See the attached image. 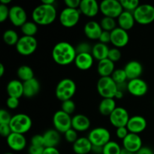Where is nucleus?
Instances as JSON below:
<instances>
[{
  "instance_id": "obj_1",
  "label": "nucleus",
  "mask_w": 154,
  "mask_h": 154,
  "mask_svg": "<svg viewBox=\"0 0 154 154\" xmlns=\"http://www.w3.org/2000/svg\"><path fill=\"white\" fill-rule=\"evenodd\" d=\"M76 56L75 48L67 42H59L53 48V60L61 66H66L75 62Z\"/></svg>"
},
{
  "instance_id": "obj_58",
  "label": "nucleus",
  "mask_w": 154,
  "mask_h": 154,
  "mask_svg": "<svg viewBox=\"0 0 154 154\" xmlns=\"http://www.w3.org/2000/svg\"><path fill=\"white\" fill-rule=\"evenodd\" d=\"M5 73V66L2 63H0V77H2Z\"/></svg>"
},
{
  "instance_id": "obj_59",
  "label": "nucleus",
  "mask_w": 154,
  "mask_h": 154,
  "mask_svg": "<svg viewBox=\"0 0 154 154\" xmlns=\"http://www.w3.org/2000/svg\"><path fill=\"white\" fill-rule=\"evenodd\" d=\"M120 154H133V153H132L131 152H129V150H127L126 149L123 148H123L121 149V151H120Z\"/></svg>"
},
{
  "instance_id": "obj_42",
  "label": "nucleus",
  "mask_w": 154,
  "mask_h": 154,
  "mask_svg": "<svg viewBox=\"0 0 154 154\" xmlns=\"http://www.w3.org/2000/svg\"><path fill=\"white\" fill-rule=\"evenodd\" d=\"M64 135L66 141L69 143H72V144H74L78 139V132L75 130L73 128H71L70 129H69L66 133H64Z\"/></svg>"
},
{
  "instance_id": "obj_5",
  "label": "nucleus",
  "mask_w": 154,
  "mask_h": 154,
  "mask_svg": "<svg viewBox=\"0 0 154 154\" xmlns=\"http://www.w3.org/2000/svg\"><path fill=\"white\" fill-rule=\"evenodd\" d=\"M96 87L98 93L102 96V99H114L117 92V86L111 77H101L98 81Z\"/></svg>"
},
{
  "instance_id": "obj_28",
  "label": "nucleus",
  "mask_w": 154,
  "mask_h": 154,
  "mask_svg": "<svg viewBox=\"0 0 154 154\" xmlns=\"http://www.w3.org/2000/svg\"><path fill=\"white\" fill-rule=\"evenodd\" d=\"M45 147H57L61 141L60 134L56 129H49L43 134Z\"/></svg>"
},
{
  "instance_id": "obj_6",
  "label": "nucleus",
  "mask_w": 154,
  "mask_h": 154,
  "mask_svg": "<svg viewBox=\"0 0 154 154\" xmlns=\"http://www.w3.org/2000/svg\"><path fill=\"white\" fill-rule=\"evenodd\" d=\"M135 22L147 25L154 21V6L150 4H141L133 12Z\"/></svg>"
},
{
  "instance_id": "obj_51",
  "label": "nucleus",
  "mask_w": 154,
  "mask_h": 154,
  "mask_svg": "<svg viewBox=\"0 0 154 154\" xmlns=\"http://www.w3.org/2000/svg\"><path fill=\"white\" fill-rule=\"evenodd\" d=\"M44 150H45V147L30 145L28 149V153L29 154H43Z\"/></svg>"
},
{
  "instance_id": "obj_9",
  "label": "nucleus",
  "mask_w": 154,
  "mask_h": 154,
  "mask_svg": "<svg viewBox=\"0 0 154 154\" xmlns=\"http://www.w3.org/2000/svg\"><path fill=\"white\" fill-rule=\"evenodd\" d=\"M38 41L34 36L23 35L20 38L16 45V49L23 56H29L36 51Z\"/></svg>"
},
{
  "instance_id": "obj_39",
  "label": "nucleus",
  "mask_w": 154,
  "mask_h": 154,
  "mask_svg": "<svg viewBox=\"0 0 154 154\" xmlns=\"http://www.w3.org/2000/svg\"><path fill=\"white\" fill-rule=\"evenodd\" d=\"M62 111H63L64 112H66V114L71 115L72 114H73L75 111V102H73V100L72 99H69V100L64 101V102H62Z\"/></svg>"
},
{
  "instance_id": "obj_41",
  "label": "nucleus",
  "mask_w": 154,
  "mask_h": 154,
  "mask_svg": "<svg viewBox=\"0 0 154 154\" xmlns=\"http://www.w3.org/2000/svg\"><path fill=\"white\" fill-rule=\"evenodd\" d=\"M121 51L119 48H110L109 52H108V59H109L110 60L113 62V63H115L116 62H118L119 60H120L121 58Z\"/></svg>"
},
{
  "instance_id": "obj_20",
  "label": "nucleus",
  "mask_w": 154,
  "mask_h": 154,
  "mask_svg": "<svg viewBox=\"0 0 154 154\" xmlns=\"http://www.w3.org/2000/svg\"><path fill=\"white\" fill-rule=\"evenodd\" d=\"M123 69L126 72V76H127L129 81V80L139 78L141 75H142L143 72L142 65L137 60H131V61L128 62L125 65Z\"/></svg>"
},
{
  "instance_id": "obj_18",
  "label": "nucleus",
  "mask_w": 154,
  "mask_h": 154,
  "mask_svg": "<svg viewBox=\"0 0 154 154\" xmlns=\"http://www.w3.org/2000/svg\"><path fill=\"white\" fill-rule=\"evenodd\" d=\"M6 140L8 147L14 151H21L26 146V139L23 134L12 132Z\"/></svg>"
},
{
  "instance_id": "obj_54",
  "label": "nucleus",
  "mask_w": 154,
  "mask_h": 154,
  "mask_svg": "<svg viewBox=\"0 0 154 154\" xmlns=\"http://www.w3.org/2000/svg\"><path fill=\"white\" fill-rule=\"evenodd\" d=\"M91 152L94 154H102V152H103V147L93 145Z\"/></svg>"
},
{
  "instance_id": "obj_31",
  "label": "nucleus",
  "mask_w": 154,
  "mask_h": 154,
  "mask_svg": "<svg viewBox=\"0 0 154 154\" xmlns=\"http://www.w3.org/2000/svg\"><path fill=\"white\" fill-rule=\"evenodd\" d=\"M109 50L110 48L107 45L98 42L93 46L91 54L94 59L101 61V60L108 58Z\"/></svg>"
},
{
  "instance_id": "obj_7",
  "label": "nucleus",
  "mask_w": 154,
  "mask_h": 154,
  "mask_svg": "<svg viewBox=\"0 0 154 154\" xmlns=\"http://www.w3.org/2000/svg\"><path fill=\"white\" fill-rule=\"evenodd\" d=\"M100 11L105 17L111 18H117L124 10H123L120 1L119 0H103L99 4Z\"/></svg>"
},
{
  "instance_id": "obj_30",
  "label": "nucleus",
  "mask_w": 154,
  "mask_h": 154,
  "mask_svg": "<svg viewBox=\"0 0 154 154\" xmlns=\"http://www.w3.org/2000/svg\"><path fill=\"white\" fill-rule=\"evenodd\" d=\"M117 108L114 99L111 98H103L99 105V111L103 116L109 117L111 113Z\"/></svg>"
},
{
  "instance_id": "obj_3",
  "label": "nucleus",
  "mask_w": 154,
  "mask_h": 154,
  "mask_svg": "<svg viewBox=\"0 0 154 154\" xmlns=\"http://www.w3.org/2000/svg\"><path fill=\"white\" fill-rule=\"evenodd\" d=\"M76 84L70 78L62 79L56 87V96L59 100L64 101L72 99L76 92Z\"/></svg>"
},
{
  "instance_id": "obj_29",
  "label": "nucleus",
  "mask_w": 154,
  "mask_h": 154,
  "mask_svg": "<svg viewBox=\"0 0 154 154\" xmlns=\"http://www.w3.org/2000/svg\"><path fill=\"white\" fill-rule=\"evenodd\" d=\"M97 71L101 77H111L115 71V65L109 59H105L99 61Z\"/></svg>"
},
{
  "instance_id": "obj_50",
  "label": "nucleus",
  "mask_w": 154,
  "mask_h": 154,
  "mask_svg": "<svg viewBox=\"0 0 154 154\" xmlns=\"http://www.w3.org/2000/svg\"><path fill=\"white\" fill-rule=\"evenodd\" d=\"M81 0H65V4L66 7L70 8L79 9L80 4H81Z\"/></svg>"
},
{
  "instance_id": "obj_53",
  "label": "nucleus",
  "mask_w": 154,
  "mask_h": 154,
  "mask_svg": "<svg viewBox=\"0 0 154 154\" xmlns=\"http://www.w3.org/2000/svg\"><path fill=\"white\" fill-rule=\"evenodd\" d=\"M135 154H154V151L149 147H142Z\"/></svg>"
},
{
  "instance_id": "obj_24",
  "label": "nucleus",
  "mask_w": 154,
  "mask_h": 154,
  "mask_svg": "<svg viewBox=\"0 0 154 154\" xmlns=\"http://www.w3.org/2000/svg\"><path fill=\"white\" fill-rule=\"evenodd\" d=\"M94 57L92 54H78L75 60V64L81 70H88L93 66Z\"/></svg>"
},
{
  "instance_id": "obj_48",
  "label": "nucleus",
  "mask_w": 154,
  "mask_h": 154,
  "mask_svg": "<svg viewBox=\"0 0 154 154\" xmlns=\"http://www.w3.org/2000/svg\"><path fill=\"white\" fill-rule=\"evenodd\" d=\"M129 133V130H128L127 127L126 126H123V127H120L117 128V131H116V135L117 137L120 139L123 140L126 136L128 135V134Z\"/></svg>"
},
{
  "instance_id": "obj_40",
  "label": "nucleus",
  "mask_w": 154,
  "mask_h": 154,
  "mask_svg": "<svg viewBox=\"0 0 154 154\" xmlns=\"http://www.w3.org/2000/svg\"><path fill=\"white\" fill-rule=\"evenodd\" d=\"M77 54H91L93 47L86 42H81L75 48Z\"/></svg>"
},
{
  "instance_id": "obj_38",
  "label": "nucleus",
  "mask_w": 154,
  "mask_h": 154,
  "mask_svg": "<svg viewBox=\"0 0 154 154\" xmlns=\"http://www.w3.org/2000/svg\"><path fill=\"white\" fill-rule=\"evenodd\" d=\"M123 10L133 13L135 9L140 5L138 0H120Z\"/></svg>"
},
{
  "instance_id": "obj_17",
  "label": "nucleus",
  "mask_w": 154,
  "mask_h": 154,
  "mask_svg": "<svg viewBox=\"0 0 154 154\" xmlns=\"http://www.w3.org/2000/svg\"><path fill=\"white\" fill-rule=\"evenodd\" d=\"M147 125V120L144 117L140 115H135L129 118L126 127L130 133L139 135L140 133L145 130Z\"/></svg>"
},
{
  "instance_id": "obj_27",
  "label": "nucleus",
  "mask_w": 154,
  "mask_h": 154,
  "mask_svg": "<svg viewBox=\"0 0 154 154\" xmlns=\"http://www.w3.org/2000/svg\"><path fill=\"white\" fill-rule=\"evenodd\" d=\"M41 85L35 78L23 82V96L26 98H32L40 91Z\"/></svg>"
},
{
  "instance_id": "obj_26",
  "label": "nucleus",
  "mask_w": 154,
  "mask_h": 154,
  "mask_svg": "<svg viewBox=\"0 0 154 154\" xmlns=\"http://www.w3.org/2000/svg\"><path fill=\"white\" fill-rule=\"evenodd\" d=\"M135 20L133 13L127 11H123V13L117 17V23L119 27L123 29L126 31L131 29L135 25Z\"/></svg>"
},
{
  "instance_id": "obj_19",
  "label": "nucleus",
  "mask_w": 154,
  "mask_h": 154,
  "mask_svg": "<svg viewBox=\"0 0 154 154\" xmlns=\"http://www.w3.org/2000/svg\"><path fill=\"white\" fill-rule=\"evenodd\" d=\"M79 11L85 16L93 17L98 14L100 6L96 0H81Z\"/></svg>"
},
{
  "instance_id": "obj_10",
  "label": "nucleus",
  "mask_w": 154,
  "mask_h": 154,
  "mask_svg": "<svg viewBox=\"0 0 154 154\" xmlns=\"http://www.w3.org/2000/svg\"><path fill=\"white\" fill-rule=\"evenodd\" d=\"M81 11L79 9L65 8L60 14V22L63 26L71 28L78 23L81 18Z\"/></svg>"
},
{
  "instance_id": "obj_4",
  "label": "nucleus",
  "mask_w": 154,
  "mask_h": 154,
  "mask_svg": "<svg viewBox=\"0 0 154 154\" xmlns=\"http://www.w3.org/2000/svg\"><path fill=\"white\" fill-rule=\"evenodd\" d=\"M11 129L12 132L24 135L31 129L32 121L31 117L26 114H17L12 116L10 122Z\"/></svg>"
},
{
  "instance_id": "obj_16",
  "label": "nucleus",
  "mask_w": 154,
  "mask_h": 154,
  "mask_svg": "<svg viewBox=\"0 0 154 154\" xmlns=\"http://www.w3.org/2000/svg\"><path fill=\"white\" fill-rule=\"evenodd\" d=\"M142 140L139 135L135 133L128 134L127 136L123 140V147L135 154L142 147Z\"/></svg>"
},
{
  "instance_id": "obj_13",
  "label": "nucleus",
  "mask_w": 154,
  "mask_h": 154,
  "mask_svg": "<svg viewBox=\"0 0 154 154\" xmlns=\"http://www.w3.org/2000/svg\"><path fill=\"white\" fill-rule=\"evenodd\" d=\"M148 85L147 82L141 78L129 80L127 82V91L134 96H143L147 93Z\"/></svg>"
},
{
  "instance_id": "obj_52",
  "label": "nucleus",
  "mask_w": 154,
  "mask_h": 154,
  "mask_svg": "<svg viewBox=\"0 0 154 154\" xmlns=\"http://www.w3.org/2000/svg\"><path fill=\"white\" fill-rule=\"evenodd\" d=\"M43 154H60L57 147H45Z\"/></svg>"
},
{
  "instance_id": "obj_33",
  "label": "nucleus",
  "mask_w": 154,
  "mask_h": 154,
  "mask_svg": "<svg viewBox=\"0 0 154 154\" xmlns=\"http://www.w3.org/2000/svg\"><path fill=\"white\" fill-rule=\"evenodd\" d=\"M19 39L17 32L13 29H7L3 33V40L8 45H16Z\"/></svg>"
},
{
  "instance_id": "obj_32",
  "label": "nucleus",
  "mask_w": 154,
  "mask_h": 154,
  "mask_svg": "<svg viewBox=\"0 0 154 154\" xmlns=\"http://www.w3.org/2000/svg\"><path fill=\"white\" fill-rule=\"evenodd\" d=\"M17 75L20 81H22L23 82H26L34 78V72L32 69L26 65L20 66L17 71Z\"/></svg>"
},
{
  "instance_id": "obj_43",
  "label": "nucleus",
  "mask_w": 154,
  "mask_h": 154,
  "mask_svg": "<svg viewBox=\"0 0 154 154\" xmlns=\"http://www.w3.org/2000/svg\"><path fill=\"white\" fill-rule=\"evenodd\" d=\"M11 115L5 109L0 110V124H10L11 120Z\"/></svg>"
},
{
  "instance_id": "obj_61",
  "label": "nucleus",
  "mask_w": 154,
  "mask_h": 154,
  "mask_svg": "<svg viewBox=\"0 0 154 154\" xmlns=\"http://www.w3.org/2000/svg\"><path fill=\"white\" fill-rule=\"evenodd\" d=\"M4 154H14V153H5Z\"/></svg>"
},
{
  "instance_id": "obj_22",
  "label": "nucleus",
  "mask_w": 154,
  "mask_h": 154,
  "mask_svg": "<svg viewBox=\"0 0 154 154\" xmlns=\"http://www.w3.org/2000/svg\"><path fill=\"white\" fill-rule=\"evenodd\" d=\"M93 144L87 137H81L72 144V149L76 154H89L92 151Z\"/></svg>"
},
{
  "instance_id": "obj_2",
  "label": "nucleus",
  "mask_w": 154,
  "mask_h": 154,
  "mask_svg": "<svg viewBox=\"0 0 154 154\" xmlns=\"http://www.w3.org/2000/svg\"><path fill=\"white\" fill-rule=\"evenodd\" d=\"M57 15V12L55 6L42 3L36 6L32 11V17L33 21L38 25L48 26L54 22Z\"/></svg>"
},
{
  "instance_id": "obj_15",
  "label": "nucleus",
  "mask_w": 154,
  "mask_h": 154,
  "mask_svg": "<svg viewBox=\"0 0 154 154\" xmlns=\"http://www.w3.org/2000/svg\"><path fill=\"white\" fill-rule=\"evenodd\" d=\"M129 36L127 31L117 27L111 32V43L115 48H123L129 43Z\"/></svg>"
},
{
  "instance_id": "obj_8",
  "label": "nucleus",
  "mask_w": 154,
  "mask_h": 154,
  "mask_svg": "<svg viewBox=\"0 0 154 154\" xmlns=\"http://www.w3.org/2000/svg\"><path fill=\"white\" fill-rule=\"evenodd\" d=\"M87 138L93 146L104 147L111 141V133L106 128L96 127L90 131Z\"/></svg>"
},
{
  "instance_id": "obj_36",
  "label": "nucleus",
  "mask_w": 154,
  "mask_h": 154,
  "mask_svg": "<svg viewBox=\"0 0 154 154\" xmlns=\"http://www.w3.org/2000/svg\"><path fill=\"white\" fill-rule=\"evenodd\" d=\"M100 25L104 31L111 32L117 28V22L114 18L109 17H104L100 21Z\"/></svg>"
},
{
  "instance_id": "obj_45",
  "label": "nucleus",
  "mask_w": 154,
  "mask_h": 154,
  "mask_svg": "<svg viewBox=\"0 0 154 154\" xmlns=\"http://www.w3.org/2000/svg\"><path fill=\"white\" fill-rule=\"evenodd\" d=\"M31 145L45 147V141H44L43 135H33L31 139Z\"/></svg>"
},
{
  "instance_id": "obj_44",
  "label": "nucleus",
  "mask_w": 154,
  "mask_h": 154,
  "mask_svg": "<svg viewBox=\"0 0 154 154\" xmlns=\"http://www.w3.org/2000/svg\"><path fill=\"white\" fill-rule=\"evenodd\" d=\"M10 8H8V5L0 3V22H4L8 18Z\"/></svg>"
},
{
  "instance_id": "obj_25",
  "label": "nucleus",
  "mask_w": 154,
  "mask_h": 154,
  "mask_svg": "<svg viewBox=\"0 0 154 154\" xmlns=\"http://www.w3.org/2000/svg\"><path fill=\"white\" fill-rule=\"evenodd\" d=\"M6 90L9 97L20 99L23 96V82H21L20 80H11L8 84Z\"/></svg>"
},
{
  "instance_id": "obj_21",
  "label": "nucleus",
  "mask_w": 154,
  "mask_h": 154,
  "mask_svg": "<svg viewBox=\"0 0 154 154\" xmlns=\"http://www.w3.org/2000/svg\"><path fill=\"white\" fill-rule=\"evenodd\" d=\"M102 29L100 23L95 20H90L85 24L84 27V32L85 35L91 40H97L102 34Z\"/></svg>"
},
{
  "instance_id": "obj_57",
  "label": "nucleus",
  "mask_w": 154,
  "mask_h": 154,
  "mask_svg": "<svg viewBox=\"0 0 154 154\" xmlns=\"http://www.w3.org/2000/svg\"><path fill=\"white\" fill-rule=\"evenodd\" d=\"M123 95H124V93H123V92L117 90V93H116V95H115V97H114V98H116V99H122V98L123 97Z\"/></svg>"
},
{
  "instance_id": "obj_23",
  "label": "nucleus",
  "mask_w": 154,
  "mask_h": 154,
  "mask_svg": "<svg viewBox=\"0 0 154 154\" xmlns=\"http://www.w3.org/2000/svg\"><path fill=\"white\" fill-rule=\"evenodd\" d=\"M90 120L84 114H76L72 117V128L77 132H84L90 127Z\"/></svg>"
},
{
  "instance_id": "obj_47",
  "label": "nucleus",
  "mask_w": 154,
  "mask_h": 154,
  "mask_svg": "<svg viewBox=\"0 0 154 154\" xmlns=\"http://www.w3.org/2000/svg\"><path fill=\"white\" fill-rule=\"evenodd\" d=\"M11 133L12 131L9 124H0V134L2 136L7 138Z\"/></svg>"
},
{
  "instance_id": "obj_34",
  "label": "nucleus",
  "mask_w": 154,
  "mask_h": 154,
  "mask_svg": "<svg viewBox=\"0 0 154 154\" xmlns=\"http://www.w3.org/2000/svg\"><path fill=\"white\" fill-rule=\"evenodd\" d=\"M20 29L23 35L34 36L38 32V24L34 21H26Z\"/></svg>"
},
{
  "instance_id": "obj_11",
  "label": "nucleus",
  "mask_w": 154,
  "mask_h": 154,
  "mask_svg": "<svg viewBox=\"0 0 154 154\" xmlns=\"http://www.w3.org/2000/svg\"><path fill=\"white\" fill-rule=\"evenodd\" d=\"M72 117L62 110L57 111L53 117V124L60 133H66L72 128Z\"/></svg>"
},
{
  "instance_id": "obj_62",
  "label": "nucleus",
  "mask_w": 154,
  "mask_h": 154,
  "mask_svg": "<svg viewBox=\"0 0 154 154\" xmlns=\"http://www.w3.org/2000/svg\"><path fill=\"white\" fill-rule=\"evenodd\" d=\"M153 105H154V101H153Z\"/></svg>"
},
{
  "instance_id": "obj_14",
  "label": "nucleus",
  "mask_w": 154,
  "mask_h": 154,
  "mask_svg": "<svg viewBox=\"0 0 154 154\" xmlns=\"http://www.w3.org/2000/svg\"><path fill=\"white\" fill-rule=\"evenodd\" d=\"M8 19L15 26H22L27 21V14L25 9L20 5H14L10 8Z\"/></svg>"
},
{
  "instance_id": "obj_56",
  "label": "nucleus",
  "mask_w": 154,
  "mask_h": 154,
  "mask_svg": "<svg viewBox=\"0 0 154 154\" xmlns=\"http://www.w3.org/2000/svg\"><path fill=\"white\" fill-rule=\"evenodd\" d=\"M42 3L46 5H54V3H55V0H42Z\"/></svg>"
},
{
  "instance_id": "obj_46",
  "label": "nucleus",
  "mask_w": 154,
  "mask_h": 154,
  "mask_svg": "<svg viewBox=\"0 0 154 154\" xmlns=\"http://www.w3.org/2000/svg\"><path fill=\"white\" fill-rule=\"evenodd\" d=\"M6 104L10 109H16L19 106V99L15 97H8L6 101Z\"/></svg>"
},
{
  "instance_id": "obj_55",
  "label": "nucleus",
  "mask_w": 154,
  "mask_h": 154,
  "mask_svg": "<svg viewBox=\"0 0 154 154\" xmlns=\"http://www.w3.org/2000/svg\"><path fill=\"white\" fill-rule=\"evenodd\" d=\"M117 90L119 91H121L123 93H124L126 90H127V83H122V84H117Z\"/></svg>"
},
{
  "instance_id": "obj_12",
  "label": "nucleus",
  "mask_w": 154,
  "mask_h": 154,
  "mask_svg": "<svg viewBox=\"0 0 154 154\" xmlns=\"http://www.w3.org/2000/svg\"><path fill=\"white\" fill-rule=\"evenodd\" d=\"M129 115L126 108L123 107H117L109 116V120L112 126L120 128L126 126L129 120Z\"/></svg>"
},
{
  "instance_id": "obj_35",
  "label": "nucleus",
  "mask_w": 154,
  "mask_h": 154,
  "mask_svg": "<svg viewBox=\"0 0 154 154\" xmlns=\"http://www.w3.org/2000/svg\"><path fill=\"white\" fill-rule=\"evenodd\" d=\"M122 147L117 142L111 141L103 147L102 154H120Z\"/></svg>"
},
{
  "instance_id": "obj_60",
  "label": "nucleus",
  "mask_w": 154,
  "mask_h": 154,
  "mask_svg": "<svg viewBox=\"0 0 154 154\" xmlns=\"http://www.w3.org/2000/svg\"><path fill=\"white\" fill-rule=\"evenodd\" d=\"M11 0H1L0 3H1V4L6 5H8V4L11 3Z\"/></svg>"
},
{
  "instance_id": "obj_49",
  "label": "nucleus",
  "mask_w": 154,
  "mask_h": 154,
  "mask_svg": "<svg viewBox=\"0 0 154 154\" xmlns=\"http://www.w3.org/2000/svg\"><path fill=\"white\" fill-rule=\"evenodd\" d=\"M99 42L102 44H105V45L111 42V32L104 31L103 30L100 37H99Z\"/></svg>"
},
{
  "instance_id": "obj_37",
  "label": "nucleus",
  "mask_w": 154,
  "mask_h": 154,
  "mask_svg": "<svg viewBox=\"0 0 154 154\" xmlns=\"http://www.w3.org/2000/svg\"><path fill=\"white\" fill-rule=\"evenodd\" d=\"M111 77L117 84H122V83L126 82V80L128 79L126 72H125L123 69H115V71L113 72Z\"/></svg>"
}]
</instances>
